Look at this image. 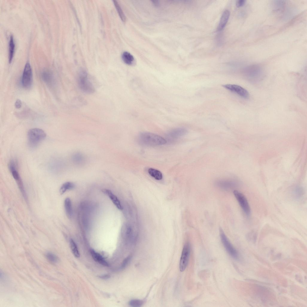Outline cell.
<instances>
[{"label":"cell","mask_w":307,"mask_h":307,"mask_svg":"<svg viewBox=\"0 0 307 307\" xmlns=\"http://www.w3.org/2000/svg\"><path fill=\"white\" fill-rule=\"evenodd\" d=\"M139 140L142 144L148 146H155L163 145L166 143L165 139L158 135L149 132L141 133Z\"/></svg>","instance_id":"obj_1"},{"label":"cell","mask_w":307,"mask_h":307,"mask_svg":"<svg viewBox=\"0 0 307 307\" xmlns=\"http://www.w3.org/2000/svg\"><path fill=\"white\" fill-rule=\"evenodd\" d=\"M46 137V134L42 129L34 128L29 130L27 133L28 143L31 148H36Z\"/></svg>","instance_id":"obj_2"},{"label":"cell","mask_w":307,"mask_h":307,"mask_svg":"<svg viewBox=\"0 0 307 307\" xmlns=\"http://www.w3.org/2000/svg\"><path fill=\"white\" fill-rule=\"evenodd\" d=\"M78 84L80 89L84 93L91 94L95 91V89L90 81L87 72L82 70L79 73L78 79Z\"/></svg>","instance_id":"obj_3"},{"label":"cell","mask_w":307,"mask_h":307,"mask_svg":"<svg viewBox=\"0 0 307 307\" xmlns=\"http://www.w3.org/2000/svg\"><path fill=\"white\" fill-rule=\"evenodd\" d=\"M219 231L221 241L226 251L234 258L238 259V254L237 250L229 240L223 230L221 228H219Z\"/></svg>","instance_id":"obj_4"},{"label":"cell","mask_w":307,"mask_h":307,"mask_svg":"<svg viewBox=\"0 0 307 307\" xmlns=\"http://www.w3.org/2000/svg\"><path fill=\"white\" fill-rule=\"evenodd\" d=\"M33 81L31 68L30 64L27 62L25 66L22 78V83L23 86L28 88L31 85Z\"/></svg>","instance_id":"obj_5"},{"label":"cell","mask_w":307,"mask_h":307,"mask_svg":"<svg viewBox=\"0 0 307 307\" xmlns=\"http://www.w3.org/2000/svg\"><path fill=\"white\" fill-rule=\"evenodd\" d=\"M190 252V245L189 242L184 245L179 263V269L181 272L185 270L188 265Z\"/></svg>","instance_id":"obj_6"},{"label":"cell","mask_w":307,"mask_h":307,"mask_svg":"<svg viewBox=\"0 0 307 307\" xmlns=\"http://www.w3.org/2000/svg\"><path fill=\"white\" fill-rule=\"evenodd\" d=\"M233 193L244 212L247 216H249L250 214L251 209L245 196L237 190H234Z\"/></svg>","instance_id":"obj_7"},{"label":"cell","mask_w":307,"mask_h":307,"mask_svg":"<svg viewBox=\"0 0 307 307\" xmlns=\"http://www.w3.org/2000/svg\"><path fill=\"white\" fill-rule=\"evenodd\" d=\"M215 185L218 187L225 190H231L238 186V182L236 180L231 179H221L215 182Z\"/></svg>","instance_id":"obj_8"},{"label":"cell","mask_w":307,"mask_h":307,"mask_svg":"<svg viewBox=\"0 0 307 307\" xmlns=\"http://www.w3.org/2000/svg\"><path fill=\"white\" fill-rule=\"evenodd\" d=\"M8 168L13 178L17 183L19 187L22 190H23V184L17 171L18 163L16 160L13 159L11 160L8 164Z\"/></svg>","instance_id":"obj_9"},{"label":"cell","mask_w":307,"mask_h":307,"mask_svg":"<svg viewBox=\"0 0 307 307\" xmlns=\"http://www.w3.org/2000/svg\"><path fill=\"white\" fill-rule=\"evenodd\" d=\"M223 86L228 90L238 95L240 97L248 99L249 97L248 92L241 86L234 84H227L223 85Z\"/></svg>","instance_id":"obj_10"},{"label":"cell","mask_w":307,"mask_h":307,"mask_svg":"<svg viewBox=\"0 0 307 307\" xmlns=\"http://www.w3.org/2000/svg\"><path fill=\"white\" fill-rule=\"evenodd\" d=\"M187 132V130L186 129L178 128L170 131L168 134V136L171 139H177L185 135Z\"/></svg>","instance_id":"obj_11"},{"label":"cell","mask_w":307,"mask_h":307,"mask_svg":"<svg viewBox=\"0 0 307 307\" xmlns=\"http://www.w3.org/2000/svg\"><path fill=\"white\" fill-rule=\"evenodd\" d=\"M102 191L109 197L112 202L118 209L120 210L123 209V208L120 201L117 196L114 194L110 190L108 189H104L102 190Z\"/></svg>","instance_id":"obj_12"},{"label":"cell","mask_w":307,"mask_h":307,"mask_svg":"<svg viewBox=\"0 0 307 307\" xmlns=\"http://www.w3.org/2000/svg\"><path fill=\"white\" fill-rule=\"evenodd\" d=\"M230 12L228 10L224 11L222 13L217 28V31L222 30L226 25L229 17Z\"/></svg>","instance_id":"obj_13"},{"label":"cell","mask_w":307,"mask_h":307,"mask_svg":"<svg viewBox=\"0 0 307 307\" xmlns=\"http://www.w3.org/2000/svg\"><path fill=\"white\" fill-rule=\"evenodd\" d=\"M42 78L43 80L47 84L51 85L53 84L54 81L52 73L49 71H44L42 73Z\"/></svg>","instance_id":"obj_14"},{"label":"cell","mask_w":307,"mask_h":307,"mask_svg":"<svg viewBox=\"0 0 307 307\" xmlns=\"http://www.w3.org/2000/svg\"><path fill=\"white\" fill-rule=\"evenodd\" d=\"M90 253L94 261L104 266H108V264L107 262L99 253L96 252L93 249H91L90 250Z\"/></svg>","instance_id":"obj_15"},{"label":"cell","mask_w":307,"mask_h":307,"mask_svg":"<svg viewBox=\"0 0 307 307\" xmlns=\"http://www.w3.org/2000/svg\"><path fill=\"white\" fill-rule=\"evenodd\" d=\"M122 58L124 63L128 65L134 64L135 62L133 56L127 52H123L122 55Z\"/></svg>","instance_id":"obj_16"},{"label":"cell","mask_w":307,"mask_h":307,"mask_svg":"<svg viewBox=\"0 0 307 307\" xmlns=\"http://www.w3.org/2000/svg\"><path fill=\"white\" fill-rule=\"evenodd\" d=\"M64 206L67 216L69 218H71L73 215V211L71 201L69 198H67L65 199Z\"/></svg>","instance_id":"obj_17"},{"label":"cell","mask_w":307,"mask_h":307,"mask_svg":"<svg viewBox=\"0 0 307 307\" xmlns=\"http://www.w3.org/2000/svg\"><path fill=\"white\" fill-rule=\"evenodd\" d=\"M15 45L12 35L10 36L9 43V62L11 63L12 60L15 50Z\"/></svg>","instance_id":"obj_18"},{"label":"cell","mask_w":307,"mask_h":307,"mask_svg":"<svg viewBox=\"0 0 307 307\" xmlns=\"http://www.w3.org/2000/svg\"><path fill=\"white\" fill-rule=\"evenodd\" d=\"M148 172L151 177L157 180H160L162 178V173L158 170L151 168L148 169Z\"/></svg>","instance_id":"obj_19"},{"label":"cell","mask_w":307,"mask_h":307,"mask_svg":"<svg viewBox=\"0 0 307 307\" xmlns=\"http://www.w3.org/2000/svg\"><path fill=\"white\" fill-rule=\"evenodd\" d=\"M74 186V184L73 183L70 182H66L61 186L60 189V193L61 195L63 194L67 191L73 189Z\"/></svg>","instance_id":"obj_20"},{"label":"cell","mask_w":307,"mask_h":307,"mask_svg":"<svg viewBox=\"0 0 307 307\" xmlns=\"http://www.w3.org/2000/svg\"><path fill=\"white\" fill-rule=\"evenodd\" d=\"M114 5L121 20L124 22L126 21V17L119 4L116 0H113Z\"/></svg>","instance_id":"obj_21"},{"label":"cell","mask_w":307,"mask_h":307,"mask_svg":"<svg viewBox=\"0 0 307 307\" xmlns=\"http://www.w3.org/2000/svg\"><path fill=\"white\" fill-rule=\"evenodd\" d=\"M70 244L71 250L74 256L76 258L79 257L80 254L77 245L73 240H70Z\"/></svg>","instance_id":"obj_22"},{"label":"cell","mask_w":307,"mask_h":307,"mask_svg":"<svg viewBox=\"0 0 307 307\" xmlns=\"http://www.w3.org/2000/svg\"><path fill=\"white\" fill-rule=\"evenodd\" d=\"M46 257L48 261L51 263H56L58 261V257L52 253L47 252L46 254Z\"/></svg>","instance_id":"obj_23"},{"label":"cell","mask_w":307,"mask_h":307,"mask_svg":"<svg viewBox=\"0 0 307 307\" xmlns=\"http://www.w3.org/2000/svg\"><path fill=\"white\" fill-rule=\"evenodd\" d=\"M142 300L139 299H133L129 303L130 306L133 307H140L143 304Z\"/></svg>","instance_id":"obj_24"},{"label":"cell","mask_w":307,"mask_h":307,"mask_svg":"<svg viewBox=\"0 0 307 307\" xmlns=\"http://www.w3.org/2000/svg\"><path fill=\"white\" fill-rule=\"evenodd\" d=\"M302 189L300 187H297L295 189L294 194L297 198L300 197L302 195Z\"/></svg>","instance_id":"obj_25"},{"label":"cell","mask_w":307,"mask_h":307,"mask_svg":"<svg viewBox=\"0 0 307 307\" xmlns=\"http://www.w3.org/2000/svg\"><path fill=\"white\" fill-rule=\"evenodd\" d=\"M131 256H129L127 257L124 261L122 265V267L124 268L128 263L131 259Z\"/></svg>","instance_id":"obj_26"},{"label":"cell","mask_w":307,"mask_h":307,"mask_svg":"<svg viewBox=\"0 0 307 307\" xmlns=\"http://www.w3.org/2000/svg\"><path fill=\"white\" fill-rule=\"evenodd\" d=\"M22 105L21 101L19 99L17 100L15 103V107L17 109H19L21 107Z\"/></svg>","instance_id":"obj_27"},{"label":"cell","mask_w":307,"mask_h":307,"mask_svg":"<svg viewBox=\"0 0 307 307\" xmlns=\"http://www.w3.org/2000/svg\"><path fill=\"white\" fill-rule=\"evenodd\" d=\"M245 3V0H239L237 1L236 4L237 7H239L243 6L244 4Z\"/></svg>","instance_id":"obj_28"},{"label":"cell","mask_w":307,"mask_h":307,"mask_svg":"<svg viewBox=\"0 0 307 307\" xmlns=\"http://www.w3.org/2000/svg\"><path fill=\"white\" fill-rule=\"evenodd\" d=\"M99 277L102 279H106L109 278L110 276L108 275H105L100 276Z\"/></svg>","instance_id":"obj_29"},{"label":"cell","mask_w":307,"mask_h":307,"mask_svg":"<svg viewBox=\"0 0 307 307\" xmlns=\"http://www.w3.org/2000/svg\"><path fill=\"white\" fill-rule=\"evenodd\" d=\"M153 3H154V4H155V5H157L158 4V2L157 1H153Z\"/></svg>","instance_id":"obj_30"}]
</instances>
